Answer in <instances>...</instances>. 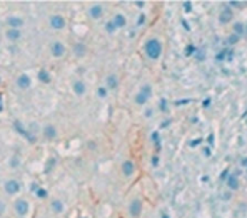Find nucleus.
Wrapping results in <instances>:
<instances>
[{
	"label": "nucleus",
	"mask_w": 247,
	"mask_h": 218,
	"mask_svg": "<svg viewBox=\"0 0 247 218\" xmlns=\"http://www.w3.org/2000/svg\"><path fill=\"white\" fill-rule=\"evenodd\" d=\"M134 164L132 163L130 160H127V162H124L123 163V165H122V171H123V173L125 175V176H132L133 173H134Z\"/></svg>",
	"instance_id": "9b49d317"
},
{
	"label": "nucleus",
	"mask_w": 247,
	"mask_h": 218,
	"mask_svg": "<svg viewBox=\"0 0 247 218\" xmlns=\"http://www.w3.org/2000/svg\"><path fill=\"white\" fill-rule=\"evenodd\" d=\"M145 19H146V16H145L144 13H141L140 17H139V19H138V25H142V24L145 23Z\"/></svg>",
	"instance_id": "7c9ffc66"
},
{
	"label": "nucleus",
	"mask_w": 247,
	"mask_h": 218,
	"mask_svg": "<svg viewBox=\"0 0 247 218\" xmlns=\"http://www.w3.org/2000/svg\"><path fill=\"white\" fill-rule=\"evenodd\" d=\"M205 154H206V156H211V151H210L209 148H205Z\"/></svg>",
	"instance_id": "49530a36"
},
{
	"label": "nucleus",
	"mask_w": 247,
	"mask_h": 218,
	"mask_svg": "<svg viewBox=\"0 0 247 218\" xmlns=\"http://www.w3.org/2000/svg\"><path fill=\"white\" fill-rule=\"evenodd\" d=\"M4 212H5V204L0 203V215H2Z\"/></svg>",
	"instance_id": "ea45409f"
},
{
	"label": "nucleus",
	"mask_w": 247,
	"mask_h": 218,
	"mask_svg": "<svg viewBox=\"0 0 247 218\" xmlns=\"http://www.w3.org/2000/svg\"><path fill=\"white\" fill-rule=\"evenodd\" d=\"M51 52H52L53 57H57V58H59V57H62V55L65 53V47H64V45H63L62 42H59V41H55V42H54V44L52 45Z\"/></svg>",
	"instance_id": "0eeeda50"
},
{
	"label": "nucleus",
	"mask_w": 247,
	"mask_h": 218,
	"mask_svg": "<svg viewBox=\"0 0 247 218\" xmlns=\"http://www.w3.org/2000/svg\"><path fill=\"white\" fill-rule=\"evenodd\" d=\"M6 36L11 41H17L21 38V31L18 29H10L6 31Z\"/></svg>",
	"instance_id": "a211bd4d"
},
{
	"label": "nucleus",
	"mask_w": 247,
	"mask_h": 218,
	"mask_svg": "<svg viewBox=\"0 0 247 218\" xmlns=\"http://www.w3.org/2000/svg\"><path fill=\"white\" fill-rule=\"evenodd\" d=\"M146 53L151 59H158L162 53V44L157 39H152L146 44Z\"/></svg>",
	"instance_id": "f257e3e1"
},
{
	"label": "nucleus",
	"mask_w": 247,
	"mask_h": 218,
	"mask_svg": "<svg viewBox=\"0 0 247 218\" xmlns=\"http://www.w3.org/2000/svg\"><path fill=\"white\" fill-rule=\"evenodd\" d=\"M44 135H45L46 139L52 140V139H54L57 136V130H55V128L53 125H46L44 128Z\"/></svg>",
	"instance_id": "f8f14e48"
},
{
	"label": "nucleus",
	"mask_w": 247,
	"mask_h": 218,
	"mask_svg": "<svg viewBox=\"0 0 247 218\" xmlns=\"http://www.w3.org/2000/svg\"><path fill=\"white\" fill-rule=\"evenodd\" d=\"M201 141H202L201 139H197V140H194V141H191L189 145H191V147H195V146H198L199 144H201Z\"/></svg>",
	"instance_id": "f704fd0d"
},
{
	"label": "nucleus",
	"mask_w": 247,
	"mask_h": 218,
	"mask_svg": "<svg viewBox=\"0 0 247 218\" xmlns=\"http://www.w3.org/2000/svg\"><path fill=\"white\" fill-rule=\"evenodd\" d=\"M17 84H18V87L22 88V89H27V88H29L30 84H32L30 77H29L28 75H25V74L21 75V76L17 78Z\"/></svg>",
	"instance_id": "1a4fd4ad"
},
{
	"label": "nucleus",
	"mask_w": 247,
	"mask_h": 218,
	"mask_svg": "<svg viewBox=\"0 0 247 218\" xmlns=\"http://www.w3.org/2000/svg\"><path fill=\"white\" fill-rule=\"evenodd\" d=\"M158 160H159V158H158L157 156H154V157H152V159H151V163H152V165H153V166H157V164H158Z\"/></svg>",
	"instance_id": "c9c22d12"
},
{
	"label": "nucleus",
	"mask_w": 247,
	"mask_h": 218,
	"mask_svg": "<svg viewBox=\"0 0 247 218\" xmlns=\"http://www.w3.org/2000/svg\"><path fill=\"white\" fill-rule=\"evenodd\" d=\"M241 165H244V166H246V167H247V157H246V158H244V159L241 160Z\"/></svg>",
	"instance_id": "37998d69"
},
{
	"label": "nucleus",
	"mask_w": 247,
	"mask_h": 218,
	"mask_svg": "<svg viewBox=\"0 0 247 218\" xmlns=\"http://www.w3.org/2000/svg\"><path fill=\"white\" fill-rule=\"evenodd\" d=\"M234 31H235L234 34H236V35L242 34V33H244V24L240 23V22L235 23V24H234Z\"/></svg>",
	"instance_id": "5701e85b"
},
{
	"label": "nucleus",
	"mask_w": 247,
	"mask_h": 218,
	"mask_svg": "<svg viewBox=\"0 0 247 218\" xmlns=\"http://www.w3.org/2000/svg\"><path fill=\"white\" fill-rule=\"evenodd\" d=\"M207 141L211 144V145H213V135L211 134V135H209V139H207Z\"/></svg>",
	"instance_id": "a19ab883"
},
{
	"label": "nucleus",
	"mask_w": 247,
	"mask_h": 218,
	"mask_svg": "<svg viewBox=\"0 0 247 218\" xmlns=\"http://www.w3.org/2000/svg\"><path fill=\"white\" fill-rule=\"evenodd\" d=\"M210 104H211V99H209V98H207V99H205V100H204L202 106H204V107H207V106H210Z\"/></svg>",
	"instance_id": "e433bc0d"
},
{
	"label": "nucleus",
	"mask_w": 247,
	"mask_h": 218,
	"mask_svg": "<svg viewBox=\"0 0 247 218\" xmlns=\"http://www.w3.org/2000/svg\"><path fill=\"white\" fill-rule=\"evenodd\" d=\"M38 78H39V81H41L42 83H49V82H51V75H49L48 71L45 70V69H41V70L39 71Z\"/></svg>",
	"instance_id": "2eb2a0df"
},
{
	"label": "nucleus",
	"mask_w": 247,
	"mask_h": 218,
	"mask_svg": "<svg viewBox=\"0 0 247 218\" xmlns=\"http://www.w3.org/2000/svg\"><path fill=\"white\" fill-rule=\"evenodd\" d=\"M72 89L77 95H82L86 92V86H85V83L82 81H76L74 83V86H72Z\"/></svg>",
	"instance_id": "ddd939ff"
},
{
	"label": "nucleus",
	"mask_w": 247,
	"mask_h": 218,
	"mask_svg": "<svg viewBox=\"0 0 247 218\" xmlns=\"http://www.w3.org/2000/svg\"><path fill=\"white\" fill-rule=\"evenodd\" d=\"M151 95H152V88H151V86L146 84V86H144V87L141 88L140 93L135 97V101H136V104H139V105H144Z\"/></svg>",
	"instance_id": "f03ea898"
},
{
	"label": "nucleus",
	"mask_w": 247,
	"mask_h": 218,
	"mask_svg": "<svg viewBox=\"0 0 247 218\" xmlns=\"http://www.w3.org/2000/svg\"><path fill=\"white\" fill-rule=\"evenodd\" d=\"M0 111H2V104H1V99H0Z\"/></svg>",
	"instance_id": "09e8293b"
},
{
	"label": "nucleus",
	"mask_w": 247,
	"mask_h": 218,
	"mask_svg": "<svg viewBox=\"0 0 247 218\" xmlns=\"http://www.w3.org/2000/svg\"><path fill=\"white\" fill-rule=\"evenodd\" d=\"M106 83H107V86H108L110 89L117 88V86H118V80H117L116 75H110V76L106 78Z\"/></svg>",
	"instance_id": "aec40b11"
},
{
	"label": "nucleus",
	"mask_w": 247,
	"mask_h": 218,
	"mask_svg": "<svg viewBox=\"0 0 247 218\" xmlns=\"http://www.w3.org/2000/svg\"><path fill=\"white\" fill-rule=\"evenodd\" d=\"M15 128H16V130L19 133V134H22V135H24L30 142H34L35 141V137H34V135H32L29 131H27L24 128H23V125L21 124V122H15Z\"/></svg>",
	"instance_id": "9d476101"
},
{
	"label": "nucleus",
	"mask_w": 247,
	"mask_h": 218,
	"mask_svg": "<svg viewBox=\"0 0 247 218\" xmlns=\"http://www.w3.org/2000/svg\"><path fill=\"white\" fill-rule=\"evenodd\" d=\"M113 24L116 25V28H122V27H124L125 25V18H124V16L123 15H116L115 16V18H113Z\"/></svg>",
	"instance_id": "6ab92c4d"
},
{
	"label": "nucleus",
	"mask_w": 247,
	"mask_h": 218,
	"mask_svg": "<svg viewBox=\"0 0 247 218\" xmlns=\"http://www.w3.org/2000/svg\"><path fill=\"white\" fill-rule=\"evenodd\" d=\"M227 182H228L229 188H232V189H238L239 188V180H238L236 176H234V175L228 176V181Z\"/></svg>",
	"instance_id": "4be33fe9"
},
{
	"label": "nucleus",
	"mask_w": 247,
	"mask_h": 218,
	"mask_svg": "<svg viewBox=\"0 0 247 218\" xmlns=\"http://www.w3.org/2000/svg\"><path fill=\"white\" fill-rule=\"evenodd\" d=\"M19 189H21L19 183L17 181H15V180H10V181H7L5 183V190L8 194H16V193L19 192Z\"/></svg>",
	"instance_id": "423d86ee"
},
{
	"label": "nucleus",
	"mask_w": 247,
	"mask_h": 218,
	"mask_svg": "<svg viewBox=\"0 0 247 218\" xmlns=\"http://www.w3.org/2000/svg\"><path fill=\"white\" fill-rule=\"evenodd\" d=\"M141 211H142V204H141V201H140L139 199L133 200V201L130 203V205H129V213H130V216H132V217H138V216H140Z\"/></svg>",
	"instance_id": "7ed1b4c3"
},
{
	"label": "nucleus",
	"mask_w": 247,
	"mask_h": 218,
	"mask_svg": "<svg viewBox=\"0 0 247 218\" xmlns=\"http://www.w3.org/2000/svg\"><path fill=\"white\" fill-rule=\"evenodd\" d=\"M183 7H185V11H186V12H191V10H192V5H191L189 1H186V2L183 4Z\"/></svg>",
	"instance_id": "473e14b6"
},
{
	"label": "nucleus",
	"mask_w": 247,
	"mask_h": 218,
	"mask_svg": "<svg viewBox=\"0 0 247 218\" xmlns=\"http://www.w3.org/2000/svg\"><path fill=\"white\" fill-rule=\"evenodd\" d=\"M239 35H236V34H232L229 38H228V42L230 44V45H234V44H236L238 41H239Z\"/></svg>",
	"instance_id": "cd10ccee"
},
{
	"label": "nucleus",
	"mask_w": 247,
	"mask_h": 218,
	"mask_svg": "<svg viewBox=\"0 0 247 218\" xmlns=\"http://www.w3.org/2000/svg\"><path fill=\"white\" fill-rule=\"evenodd\" d=\"M89 13H91V17L97 19V18H100L101 15H102V7L100 5H93L89 10Z\"/></svg>",
	"instance_id": "4468645a"
},
{
	"label": "nucleus",
	"mask_w": 247,
	"mask_h": 218,
	"mask_svg": "<svg viewBox=\"0 0 247 218\" xmlns=\"http://www.w3.org/2000/svg\"><path fill=\"white\" fill-rule=\"evenodd\" d=\"M136 4H138V6H144V1H136Z\"/></svg>",
	"instance_id": "de8ad7c7"
},
{
	"label": "nucleus",
	"mask_w": 247,
	"mask_h": 218,
	"mask_svg": "<svg viewBox=\"0 0 247 218\" xmlns=\"http://www.w3.org/2000/svg\"><path fill=\"white\" fill-rule=\"evenodd\" d=\"M228 172H229V170L228 169H225L222 173H221V180H224V178H227V175H228Z\"/></svg>",
	"instance_id": "4c0bfd02"
},
{
	"label": "nucleus",
	"mask_w": 247,
	"mask_h": 218,
	"mask_svg": "<svg viewBox=\"0 0 247 218\" xmlns=\"http://www.w3.org/2000/svg\"><path fill=\"white\" fill-rule=\"evenodd\" d=\"M51 206H52V210H53L55 213H62L63 210H64V205H63V203H62L60 200H53L52 204H51Z\"/></svg>",
	"instance_id": "412c9836"
},
{
	"label": "nucleus",
	"mask_w": 247,
	"mask_h": 218,
	"mask_svg": "<svg viewBox=\"0 0 247 218\" xmlns=\"http://www.w3.org/2000/svg\"><path fill=\"white\" fill-rule=\"evenodd\" d=\"M152 140H153V142L155 144L157 150H159V134H158L157 131H153V133H152Z\"/></svg>",
	"instance_id": "c85d7f7f"
},
{
	"label": "nucleus",
	"mask_w": 247,
	"mask_h": 218,
	"mask_svg": "<svg viewBox=\"0 0 247 218\" xmlns=\"http://www.w3.org/2000/svg\"><path fill=\"white\" fill-rule=\"evenodd\" d=\"M227 53H228V51H227V50L221 51L219 53H217V55H216V60H218V61L224 60V59H225V57H227Z\"/></svg>",
	"instance_id": "bb28decb"
},
{
	"label": "nucleus",
	"mask_w": 247,
	"mask_h": 218,
	"mask_svg": "<svg viewBox=\"0 0 247 218\" xmlns=\"http://www.w3.org/2000/svg\"><path fill=\"white\" fill-rule=\"evenodd\" d=\"M98 95L100 98H105L107 95V91L104 87H99L98 88Z\"/></svg>",
	"instance_id": "c756f323"
},
{
	"label": "nucleus",
	"mask_w": 247,
	"mask_h": 218,
	"mask_svg": "<svg viewBox=\"0 0 247 218\" xmlns=\"http://www.w3.org/2000/svg\"><path fill=\"white\" fill-rule=\"evenodd\" d=\"M36 195H38L39 198L44 199V198L47 197V190L44 189V188H38V189H36Z\"/></svg>",
	"instance_id": "a878e982"
},
{
	"label": "nucleus",
	"mask_w": 247,
	"mask_h": 218,
	"mask_svg": "<svg viewBox=\"0 0 247 218\" xmlns=\"http://www.w3.org/2000/svg\"><path fill=\"white\" fill-rule=\"evenodd\" d=\"M105 29H106V31H107V33L112 34V33H115V30H116L117 28H116V25L113 24V22H112V21H110V22H107V23H106Z\"/></svg>",
	"instance_id": "393cba45"
},
{
	"label": "nucleus",
	"mask_w": 247,
	"mask_h": 218,
	"mask_svg": "<svg viewBox=\"0 0 247 218\" xmlns=\"http://www.w3.org/2000/svg\"><path fill=\"white\" fill-rule=\"evenodd\" d=\"M162 218H169V217H168L166 215H162Z\"/></svg>",
	"instance_id": "8fccbe9b"
},
{
	"label": "nucleus",
	"mask_w": 247,
	"mask_h": 218,
	"mask_svg": "<svg viewBox=\"0 0 247 218\" xmlns=\"http://www.w3.org/2000/svg\"><path fill=\"white\" fill-rule=\"evenodd\" d=\"M229 4L233 5V6H238V5H239V1H230Z\"/></svg>",
	"instance_id": "c03bdc74"
},
{
	"label": "nucleus",
	"mask_w": 247,
	"mask_h": 218,
	"mask_svg": "<svg viewBox=\"0 0 247 218\" xmlns=\"http://www.w3.org/2000/svg\"><path fill=\"white\" fill-rule=\"evenodd\" d=\"M7 24L12 27V29H17L18 27L23 25V19L19 17H10L7 19Z\"/></svg>",
	"instance_id": "dca6fc26"
},
{
	"label": "nucleus",
	"mask_w": 247,
	"mask_h": 218,
	"mask_svg": "<svg viewBox=\"0 0 247 218\" xmlns=\"http://www.w3.org/2000/svg\"><path fill=\"white\" fill-rule=\"evenodd\" d=\"M15 210L19 216H25L29 211V204L25 200H17L15 204Z\"/></svg>",
	"instance_id": "39448f33"
},
{
	"label": "nucleus",
	"mask_w": 247,
	"mask_h": 218,
	"mask_svg": "<svg viewBox=\"0 0 247 218\" xmlns=\"http://www.w3.org/2000/svg\"><path fill=\"white\" fill-rule=\"evenodd\" d=\"M170 123H171V121H168V122H165V123H163V124H162L160 127H162V128H164V127H166V125H168V124H170Z\"/></svg>",
	"instance_id": "a18cd8bd"
},
{
	"label": "nucleus",
	"mask_w": 247,
	"mask_h": 218,
	"mask_svg": "<svg viewBox=\"0 0 247 218\" xmlns=\"http://www.w3.org/2000/svg\"><path fill=\"white\" fill-rule=\"evenodd\" d=\"M86 50L87 48H86V46L82 42H77L74 46V53L77 57H83V55L86 54Z\"/></svg>",
	"instance_id": "f3484780"
},
{
	"label": "nucleus",
	"mask_w": 247,
	"mask_h": 218,
	"mask_svg": "<svg viewBox=\"0 0 247 218\" xmlns=\"http://www.w3.org/2000/svg\"><path fill=\"white\" fill-rule=\"evenodd\" d=\"M159 107H160V110H162V111H164V112L166 111V100H165V99H162V100H160Z\"/></svg>",
	"instance_id": "2f4dec72"
},
{
	"label": "nucleus",
	"mask_w": 247,
	"mask_h": 218,
	"mask_svg": "<svg viewBox=\"0 0 247 218\" xmlns=\"http://www.w3.org/2000/svg\"><path fill=\"white\" fill-rule=\"evenodd\" d=\"M189 101H191L189 99H183L182 101H177V103H176V105H182V104H188Z\"/></svg>",
	"instance_id": "58836bf2"
},
{
	"label": "nucleus",
	"mask_w": 247,
	"mask_h": 218,
	"mask_svg": "<svg viewBox=\"0 0 247 218\" xmlns=\"http://www.w3.org/2000/svg\"><path fill=\"white\" fill-rule=\"evenodd\" d=\"M185 52H186V55H187V57H189V55L194 54V53L197 52V48H195V46H194L193 44H191V45H188V46L186 47Z\"/></svg>",
	"instance_id": "b1692460"
},
{
	"label": "nucleus",
	"mask_w": 247,
	"mask_h": 218,
	"mask_svg": "<svg viewBox=\"0 0 247 218\" xmlns=\"http://www.w3.org/2000/svg\"><path fill=\"white\" fill-rule=\"evenodd\" d=\"M182 24H183V27H185V28H186L187 30H189V29H191V28L188 27V24H187V22H186L185 19H182Z\"/></svg>",
	"instance_id": "79ce46f5"
},
{
	"label": "nucleus",
	"mask_w": 247,
	"mask_h": 218,
	"mask_svg": "<svg viewBox=\"0 0 247 218\" xmlns=\"http://www.w3.org/2000/svg\"><path fill=\"white\" fill-rule=\"evenodd\" d=\"M49 23H51V27L55 30H59V29H63L65 27V19L64 17H62L60 15H54L51 17L49 19Z\"/></svg>",
	"instance_id": "20e7f679"
},
{
	"label": "nucleus",
	"mask_w": 247,
	"mask_h": 218,
	"mask_svg": "<svg viewBox=\"0 0 247 218\" xmlns=\"http://www.w3.org/2000/svg\"><path fill=\"white\" fill-rule=\"evenodd\" d=\"M54 164H55V160H54V159H49V160H48V165H47V169L45 170V172H48L49 170L52 169V166H53Z\"/></svg>",
	"instance_id": "72a5a7b5"
},
{
	"label": "nucleus",
	"mask_w": 247,
	"mask_h": 218,
	"mask_svg": "<svg viewBox=\"0 0 247 218\" xmlns=\"http://www.w3.org/2000/svg\"><path fill=\"white\" fill-rule=\"evenodd\" d=\"M232 18H233V12H232V10L229 8V7H225L221 13H219V17H218V19H219V22L221 23H223V24H225V23H228V22H230L232 21Z\"/></svg>",
	"instance_id": "6e6552de"
}]
</instances>
